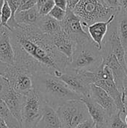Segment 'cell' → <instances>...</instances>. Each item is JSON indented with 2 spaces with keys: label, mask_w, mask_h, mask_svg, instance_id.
I'll return each mask as SVG.
<instances>
[{
  "label": "cell",
  "mask_w": 127,
  "mask_h": 128,
  "mask_svg": "<svg viewBox=\"0 0 127 128\" xmlns=\"http://www.w3.org/2000/svg\"><path fill=\"white\" fill-rule=\"evenodd\" d=\"M15 65L34 74H49L58 78L68 69L70 60L54 45L50 36L36 26L16 25L10 29Z\"/></svg>",
  "instance_id": "cell-1"
},
{
  "label": "cell",
  "mask_w": 127,
  "mask_h": 128,
  "mask_svg": "<svg viewBox=\"0 0 127 128\" xmlns=\"http://www.w3.org/2000/svg\"><path fill=\"white\" fill-rule=\"evenodd\" d=\"M34 89L47 106L55 110L68 101L82 99V97L72 91L65 82L49 74H35Z\"/></svg>",
  "instance_id": "cell-2"
},
{
  "label": "cell",
  "mask_w": 127,
  "mask_h": 128,
  "mask_svg": "<svg viewBox=\"0 0 127 128\" xmlns=\"http://www.w3.org/2000/svg\"><path fill=\"white\" fill-rule=\"evenodd\" d=\"M103 63V56L97 44L89 39L76 45L68 68L94 71Z\"/></svg>",
  "instance_id": "cell-3"
},
{
  "label": "cell",
  "mask_w": 127,
  "mask_h": 128,
  "mask_svg": "<svg viewBox=\"0 0 127 128\" xmlns=\"http://www.w3.org/2000/svg\"><path fill=\"white\" fill-rule=\"evenodd\" d=\"M120 9L106 7L98 0H81L73 11L80 18L84 29L97 22L108 21Z\"/></svg>",
  "instance_id": "cell-4"
},
{
  "label": "cell",
  "mask_w": 127,
  "mask_h": 128,
  "mask_svg": "<svg viewBox=\"0 0 127 128\" xmlns=\"http://www.w3.org/2000/svg\"><path fill=\"white\" fill-rule=\"evenodd\" d=\"M46 104L33 89L24 96L21 111V128H36L44 113Z\"/></svg>",
  "instance_id": "cell-5"
},
{
  "label": "cell",
  "mask_w": 127,
  "mask_h": 128,
  "mask_svg": "<svg viewBox=\"0 0 127 128\" xmlns=\"http://www.w3.org/2000/svg\"><path fill=\"white\" fill-rule=\"evenodd\" d=\"M93 84L104 89L115 101L121 116L127 114L122 101V93L119 91L110 68L104 62L95 70L92 71Z\"/></svg>",
  "instance_id": "cell-6"
},
{
  "label": "cell",
  "mask_w": 127,
  "mask_h": 128,
  "mask_svg": "<svg viewBox=\"0 0 127 128\" xmlns=\"http://www.w3.org/2000/svg\"><path fill=\"white\" fill-rule=\"evenodd\" d=\"M56 112L64 128H76L91 118L88 108L82 100L68 101L58 107Z\"/></svg>",
  "instance_id": "cell-7"
},
{
  "label": "cell",
  "mask_w": 127,
  "mask_h": 128,
  "mask_svg": "<svg viewBox=\"0 0 127 128\" xmlns=\"http://www.w3.org/2000/svg\"><path fill=\"white\" fill-rule=\"evenodd\" d=\"M34 75L24 68L7 65L4 76L7 80L13 90L25 96L34 89Z\"/></svg>",
  "instance_id": "cell-8"
},
{
  "label": "cell",
  "mask_w": 127,
  "mask_h": 128,
  "mask_svg": "<svg viewBox=\"0 0 127 128\" xmlns=\"http://www.w3.org/2000/svg\"><path fill=\"white\" fill-rule=\"evenodd\" d=\"M74 92L82 98L90 97L93 84L92 71L78 70L68 68L59 78Z\"/></svg>",
  "instance_id": "cell-9"
},
{
  "label": "cell",
  "mask_w": 127,
  "mask_h": 128,
  "mask_svg": "<svg viewBox=\"0 0 127 128\" xmlns=\"http://www.w3.org/2000/svg\"><path fill=\"white\" fill-rule=\"evenodd\" d=\"M62 30L72 38L76 44L91 39L82 26L80 18L70 9L67 8L64 19L61 22Z\"/></svg>",
  "instance_id": "cell-10"
},
{
  "label": "cell",
  "mask_w": 127,
  "mask_h": 128,
  "mask_svg": "<svg viewBox=\"0 0 127 128\" xmlns=\"http://www.w3.org/2000/svg\"><path fill=\"white\" fill-rule=\"evenodd\" d=\"M101 51L112 52L127 71L125 62V49L121 43L114 20L109 27V31L104 38Z\"/></svg>",
  "instance_id": "cell-11"
},
{
  "label": "cell",
  "mask_w": 127,
  "mask_h": 128,
  "mask_svg": "<svg viewBox=\"0 0 127 128\" xmlns=\"http://www.w3.org/2000/svg\"><path fill=\"white\" fill-rule=\"evenodd\" d=\"M102 53L104 64L107 65L112 70L117 87L122 93L124 88V81L127 77V71L112 52H102Z\"/></svg>",
  "instance_id": "cell-12"
},
{
  "label": "cell",
  "mask_w": 127,
  "mask_h": 128,
  "mask_svg": "<svg viewBox=\"0 0 127 128\" xmlns=\"http://www.w3.org/2000/svg\"><path fill=\"white\" fill-rule=\"evenodd\" d=\"M90 97L94 102L104 109L110 116L119 112L115 100L104 89L94 84L91 85Z\"/></svg>",
  "instance_id": "cell-13"
},
{
  "label": "cell",
  "mask_w": 127,
  "mask_h": 128,
  "mask_svg": "<svg viewBox=\"0 0 127 128\" xmlns=\"http://www.w3.org/2000/svg\"><path fill=\"white\" fill-rule=\"evenodd\" d=\"M86 105L91 118L95 122L96 127L100 128H106L108 121L111 117L107 112L100 105L94 102L91 97L82 98L81 99Z\"/></svg>",
  "instance_id": "cell-14"
},
{
  "label": "cell",
  "mask_w": 127,
  "mask_h": 128,
  "mask_svg": "<svg viewBox=\"0 0 127 128\" xmlns=\"http://www.w3.org/2000/svg\"><path fill=\"white\" fill-rule=\"evenodd\" d=\"M0 62L8 66L15 65V52L11 44L9 29H7L0 37Z\"/></svg>",
  "instance_id": "cell-15"
},
{
  "label": "cell",
  "mask_w": 127,
  "mask_h": 128,
  "mask_svg": "<svg viewBox=\"0 0 127 128\" xmlns=\"http://www.w3.org/2000/svg\"><path fill=\"white\" fill-rule=\"evenodd\" d=\"M51 38L56 48L67 58H69L70 60H71L73 51L76 45L75 40L63 30L51 37Z\"/></svg>",
  "instance_id": "cell-16"
},
{
  "label": "cell",
  "mask_w": 127,
  "mask_h": 128,
  "mask_svg": "<svg viewBox=\"0 0 127 128\" xmlns=\"http://www.w3.org/2000/svg\"><path fill=\"white\" fill-rule=\"evenodd\" d=\"M115 15L116 14H114L108 21L95 22L90 25L87 28V32L90 35L91 38L97 44L100 50H102L103 43L109 31V27L112 22L114 20Z\"/></svg>",
  "instance_id": "cell-17"
},
{
  "label": "cell",
  "mask_w": 127,
  "mask_h": 128,
  "mask_svg": "<svg viewBox=\"0 0 127 128\" xmlns=\"http://www.w3.org/2000/svg\"><path fill=\"white\" fill-rule=\"evenodd\" d=\"M23 95L16 92L12 88L2 98L7 104L13 116L18 120L19 124L21 120V111L23 103Z\"/></svg>",
  "instance_id": "cell-18"
},
{
  "label": "cell",
  "mask_w": 127,
  "mask_h": 128,
  "mask_svg": "<svg viewBox=\"0 0 127 128\" xmlns=\"http://www.w3.org/2000/svg\"><path fill=\"white\" fill-rule=\"evenodd\" d=\"M41 15L37 6L23 11L16 12L14 20L18 25L20 26H37Z\"/></svg>",
  "instance_id": "cell-19"
},
{
  "label": "cell",
  "mask_w": 127,
  "mask_h": 128,
  "mask_svg": "<svg viewBox=\"0 0 127 128\" xmlns=\"http://www.w3.org/2000/svg\"><path fill=\"white\" fill-rule=\"evenodd\" d=\"M36 128H64L56 112L53 108L46 106L42 118Z\"/></svg>",
  "instance_id": "cell-20"
},
{
  "label": "cell",
  "mask_w": 127,
  "mask_h": 128,
  "mask_svg": "<svg viewBox=\"0 0 127 128\" xmlns=\"http://www.w3.org/2000/svg\"><path fill=\"white\" fill-rule=\"evenodd\" d=\"M37 26L43 33L50 37L54 36L62 30L61 22L56 20L49 15L42 16Z\"/></svg>",
  "instance_id": "cell-21"
},
{
  "label": "cell",
  "mask_w": 127,
  "mask_h": 128,
  "mask_svg": "<svg viewBox=\"0 0 127 128\" xmlns=\"http://www.w3.org/2000/svg\"><path fill=\"white\" fill-rule=\"evenodd\" d=\"M114 22L116 24L121 43L126 50L127 49V14L120 9L115 15Z\"/></svg>",
  "instance_id": "cell-22"
},
{
  "label": "cell",
  "mask_w": 127,
  "mask_h": 128,
  "mask_svg": "<svg viewBox=\"0 0 127 128\" xmlns=\"http://www.w3.org/2000/svg\"><path fill=\"white\" fill-rule=\"evenodd\" d=\"M0 117L2 118L10 128H21L20 124L10 112L3 99L0 98Z\"/></svg>",
  "instance_id": "cell-23"
},
{
  "label": "cell",
  "mask_w": 127,
  "mask_h": 128,
  "mask_svg": "<svg viewBox=\"0 0 127 128\" xmlns=\"http://www.w3.org/2000/svg\"><path fill=\"white\" fill-rule=\"evenodd\" d=\"M106 128H127V124L121 118V113L120 112L109 118Z\"/></svg>",
  "instance_id": "cell-24"
},
{
  "label": "cell",
  "mask_w": 127,
  "mask_h": 128,
  "mask_svg": "<svg viewBox=\"0 0 127 128\" xmlns=\"http://www.w3.org/2000/svg\"><path fill=\"white\" fill-rule=\"evenodd\" d=\"M11 18H12L11 10H10L9 5L7 4V3L5 2L4 4V6L1 9V14H0V20H1V25L9 29L8 22L10 20Z\"/></svg>",
  "instance_id": "cell-25"
},
{
  "label": "cell",
  "mask_w": 127,
  "mask_h": 128,
  "mask_svg": "<svg viewBox=\"0 0 127 128\" xmlns=\"http://www.w3.org/2000/svg\"><path fill=\"white\" fill-rule=\"evenodd\" d=\"M66 12H67V10H64L55 5V7L50 11L49 15L52 17H53L54 19H55L56 20L61 22L66 16Z\"/></svg>",
  "instance_id": "cell-26"
},
{
  "label": "cell",
  "mask_w": 127,
  "mask_h": 128,
  "mask_svg": "<svg viewBox=\"0 0 127 128\" xmlns=\"http://www.w3.org/2000/svg\"><path fill=\"white\" fill-rule=\"evenodd\" d=\"M11 89V87L9 84L7 80L3 76L0 74V98H3V97Z\"/></svg>",
  "instance_id": "cell-27"
},
{
  "label": "cell",
  "mask_w": 127,
  "mask_h": 128,
  "mask_svg": "<svg viewBox=\"0 0 127 128\" xmlns=\"http://www.w3.org/2000/svg\"><path fill=\"white\" fill-rule=\"evenodd\" d=\"M55 7V2L54 0H49L46 2L43 6H41L38 10L39 13L41 16H46L49 15L50 11L52 10V8Z\"/></svg>",
  "instance_id": "cell-28"
},
{
  "label": "cell",
  "mask_w": 127,
  "mask_h": 128,
  "mask_svg": "<svg viewBox=\"0 0 127 128\" xmlns=\"http://www.w3.org/2000/svg\"><path fill=\"white\" fill-rule=\"evenodd\" d=\"M37 4L36 0H20V4L17 12L29 10Z\"/></svg>",
  "instance_id": "cell-29"
},
{
  "label": "cell",
  "mask_w": 127,
  "mask_h": 128,
  "mask_svg": "<svg viewBox=\"0 0 127 128\" xmlns=\"http://www.w3.org/2000/svg\"><path fill=\"white\" fill-rule=\"evenodd\" d=\"M103 4L108 8L113 9H121L119 0H103Z\"/></svg>",
  "instance_id": "cell-30"
},
{
  "label": "cell",
  "mask_w": 127,
  "mask_h": 128,
  "mask_svg": "<svg viewBox=\"0 0 127 128\" xmlns=\"http://www.w3.org/2000/svg\"><path fill=\"white\" fill-rule=\"evenodd\" d=\"M122 101L126 110V113H127V76L124 81V88L122 92Z\"/></svg>",
  "instance_id": "cell-31"
},
{
  "label": "cell",
  "mask_w": 127,
  "mask_h": 128,
  "mask_svg": "<svg viewBox=\"0 0 127 128\" xmlns=\"http://www.w3.org/2000/svg\"><path fill=\"white\" fill-rule=\"evenodd\" d=\"M76 128H96V124L91 118L79 124Z\"/></svg>",
  "instance_id": "cell-32"
},
{
  "label": "cell",
  "mask_w": 127,
  "mask_h": 128,
  "mask_svg": "<svg viewBox=\"0 0 127 128\" xmlns=\"http://www.w3.org/2000/svg\"><path fill=\"white\" fill-rule=\"evenodd\" d=\"M55 2V5L64 10H67V7H68V4H67V0H54Z\"/></svg>",
  "instance_id": "cell-33"
},
{
  "label": "cell",
  "mask_w": 127,
  "mask_h": 128,
  "mask_svg": "<svg viewBox=\"0 0 127 128\" xmlns=\"http://www.w3.org/2000/svg\"><path fill=\"white\" fill-rule=\"evenodd\" d=\"M81 0H67V4H68V7L67 8L70 9V10H73L74 8L76 7V5L80 2Z\"/></svg>",
  "instance_id": "cell-34"
},
{
  "label": "cell",
  "mask_w": 127,
  "mask_h": 128,
  "mask_svg": "<svg viewBox=\"0 0 127 128\" xmlns=\"http://www.w3.org/2000/svg\"><path fill=\"white\" fill-rule=\"evenodd\" d=\"M121 10H122L124 13L127 14V0H119Z\"/></svg>",
  "instance_id": "cell-35"
},
{
  "label": "cell",
  "mask_w": 127,
  "mask_h": 128,
  "mask_svg": "<svg viewBox=\"0 0 127 128\" xmlns=\"http://www.w3.org/2000/svg\"><path fill=\"white\" fill-rule=\"evenodd\" d=\"M7 64H4V63L0 62V74L1 75L4 76V74L5 73V70L7 69Z\"/></svg>",
  "instance_id": "cell-36"
},
{
  "label": "cell",
  "mask_w": 127,
  "mask_h": 128,
  "mask_svg": "<svg viewBox=\"0 0 127 128\" xmlns=\"http://www.w3.org/2000/svg\"><path fill=\"white\" fill-rule=\"evenodd\" d=\"M0 128H10L7 124V122L1 117H0Z\"/></svg>",
  "instance_id": "cell-37"
},
{
  "label": "cell",
  "mask_w": 127,
  "mask_h": 128,
  "mask_svg": "<svg viewBox=\"0 0 127 128\" xmlns=\"http://www.w3.org/2000/svg\"><path fill=\"white\" fill-rule=\"evenodd\" d=\"M37 1V4L36 6L37 7V8L39 9L41 6H43L46 2H48L49 0H36Z\"/></svg>",
  "instance_id": "cell-38"
},
{
  "label": "cell",
  "mask_w": 127,
  "mask_h": 128,
  "mask_svg": "<svg viewBox=\"0 0 127 128\" xmlns=\"http://www.w3.org/2000/svg\"><path fill=\"white\" fill-rule=\"evenodd\" d=\"M7 29H8V28H7L6 27L3 26L1 25V20H0V37L4 33V32H5Z\"/></svg>",
  "instance_id": "cell-39"
},
{
  "label": "cell",
  "mask_w": 127,
  "mask_h": 128,
  "mask_svg": "<svg viewBox=\"0 0 127 128\" xmlns=\"http://www.w3.org/2000/svg\"><path fill=\"white\" fill-rule=\"evenodd\" d=\"M4 2H5V0H0V14H1V9L4 6Z\"/></svg>",
  "instance_id": "cell-40"
},
{
  "label": "cell",
  "mask_w": 127,
  "mask_h": 128,
  "mask_svg": "<svg viewBox=\"0 0 127 128\" xmlns=\"http://www.w3.org/2000/svg\"><path fill=\"white\" fill-rule=\"evenodd\" d=\"M125 62H126V65H127V49L125 50Z\"/></svg>",
  "instance_id": "cell-41"
},
{
  "label": "cell",
  "mask_w": 127,
  "mask_h": 128,
  "mask_svg": "<svg viewBox=\"0 0 127 128\" xmlns=\"http://www.w3.org/2000/svg\"><path fill=\"white\" fill-rule=\"evenodd\" d=\"M125 122H126V124H127V113L125 115Z\"/></svg>",
  "instance_id": "cell-42"
},
{
  "label": "cell",
  "mask_w": 127,
  "mask_h": 128,
  "mask_svg": "<svg viewBox=\"0 0 127 128\" xmlns=\"http://www.w3.org/2000/svg\"><path fill=\"white\" fill-rule=\"evenodd\" d=\"M98 1H99L100 2H101V3H103V0H98Z\"/></svg>",
  "instance_id": "cell-43"
},
{
  "label": "cell",
  "mask_w": 127,
  "mask_h": 128,
  "mask_svg": "<svg viewBox=\"0 0 127 128\" xmlns=\"http://www.w3.org/2000/svg\"><path fill=\"white\" fill-rule=\"evenodd\" d=\"M96 128H97V127H96Z\"/></svg>",
  "instance_id": "cell-44"
}]
</instances>
